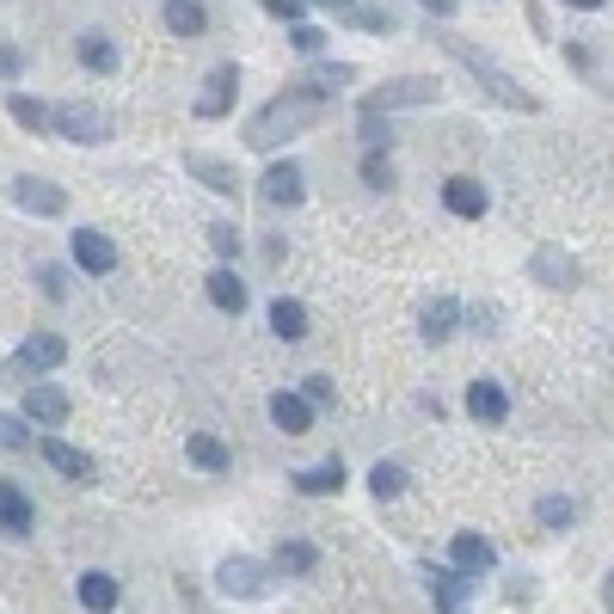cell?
Returning <instances> with one entry per match:
<instances>
[{
    "label": "cell",
    "instance_id": "6da1fadb",
    "mask_svg": "<svg viewBox=\"0 0 614 614\" xmlns=\"http://www.w3.org/2000/svg\"><path fill=\"white\" fill-rule=\"evenodd\" d=\"M320 111H326V99L320 92H307V87H283L271 99V105L252 117V129H246V141L259 154H271L276 141H289V136H302V129H314L320 123Z\"/></svg>",
    "mask_w": 614,
    "mask_h": 614
},
{
    "label": "cell",
    "instance_id": "7a4b0ae2",
    "mask_svg": "<svg viewBox=\"0 0 614 614\" xmlns=\"http://www.w3.org/2000/svg\"><path fill=\"white\" fill-rule=\"evenodd\" d=\"M443 49L461 61V68H467V75L479 80V87L491 92V99H498V105H510V111H541V99H535V92H522L516 80H510L504 68H498V61L486 56V49H474V44H467V37H443Z\"/></svg>",
    "mask_w": 614,
    "mask_h": 614
},
{
    "label": "cell",
    "instance_id": "3957f363",
    "mask_svg": "<svg viewBox=\"0 0 614 614\" xmlns=\"http://www.w3.org/2000/svg\"><path fill=\"white\" fill-rule=\"evenodd\" d=\"M215 590H221V596H240V602H259L264 590H271V578H264L259 559L234 553V559H221V566H215Z\"/></svg>",
    "mask_w": 614,
    "mask_h": 614
},
{
    "label": "cell",
    "instance_id": "277c9868",
    "mask_svg": "<svg viewBox=\"0 0 614 614\" xmlns=\"http://www.w3.org/2000/svg\"><path fill=\"white\" fill-rule=\"evenodd\" d=\"M430 99H436V80L406 75V80H387V87L368 92L363 111H368V117H387V111H399V105H430Z\"/></svg>",
    "mask_w": 614,
    "mask_h": 614
},
{
    "label": "cell",
    "instance_id": "5b68a950",
    "mask_svg": "<svg viewBox=\"0 0 614 614\" xmlns=\"http://www.w3.org/2000/svg\"><path fill=\"white\" fill-rule=\"evenodd\" d=\"M234 92H240V68L234 61H221V68H209V80H203V92H197V117H228V105H234Z\"/></svg>",
    "mask_w": 614,
    "mask_h": 614
},
{
    "label": "cell",
    "instance_id": "8992f818",
    "mask_svg": "<svg viewBox=\"0 0 614 614\" xmlns=\"http://www.w3.org/2000/svg\"><path fill=\"white\" fill-rule=\"evenodd\" d=\"M25 418L31 424H44V430L68 424V394H61L56 382H31L25 387Z\"/></svg>",
    "mask_w": 614,
    "mask_h": 614
},
{
    "label": "cell",
    "instance_id": "52a82bcc",
    "mask_svg": "<svg viewBox=\"0 0 614 614\" xmlns=\"http://www.w3.org/2000/svg\"><path fill=\"white\" fill-rule=\"evenodd\" d=\"M37 455H44L61 479H75V486H87V479H92V455H87V448H75V443H61V436H37Z\"/></svg>",
    "mask_w": 614,
    "mask_h": 614
},
{
    "label": "cell",
    "instance_id": "ba28073f",
    "mask_svg": "<svg viewBox=\"0 0 614 614\" xmlns=\"http://www.w3.org/2000/svg\"><path fill=\"white\" fill-rule=\"evenodd\" d=\"M75 264L87 276H111V271H117V246H111L99 228H80L75 234Z\"/></svg>",
    "mask_w": 614,
    "mask_h": 614
},
{
    "label": "cell",
    "instance_id": "9c48e42d",
    "mask_svg": "<svg viewBox=\"0 0 614 614\" xmlns=\"http://www.w3.org/2000/svg\"><path fill=\"white\" fill-rule=\"evenodd\" d=\"M56 136L61 141H105V117H99V111L92 105H56Z\"/></svg>",
    "mask_w": 614,
    "mask_h": 614
},
{
    "label": "cell",
    "instance_id": "30bf717a",
    "mask_svg": "<svg viewBox=\"0 0 614 614\" xmlns=\"http://www.w3.org/2000/svg\"><path fill=\"white\" fill-rule=\"evenodd\" d=\"M448 559H455V571L479 578V571H491V566H498V547H491L486 535H455V541H448Z\"/></svg>",
    "mask_w": 614,
    "mask_h": 614
},
{
    "label": "cell",
    "instance_id": "8fae6325",
    "mask_svg": "<svg viewBox=\"0 0 614 614\" xmlns=\"http://www.w3.org/2000/svg\"><path fill=\"white\" fill-rule=\"evenodd\" d=\"M259 197L276 203V209H283V203H302V167H295V160H276L259 179Z\"/></svg>",
    "mask_w": 614,
    "mask_h": 614
},
{
    "label": "cell",
    "instance_id": "7c38bea8",
    "mask_svg": "<svg viewBox=\"0 0 614 614\" xmlns=\"http://www.w3.org/2000/svg\"><path fill=\"white\" fill-rule=\"evenodd\" d=\"M31 522H37L31 498L13 486V479H0V535H31Z\"/></svg>",
    "mask_w": 614,
    "mask_h": 614
},
{
    "label": "cell",
    "instance_id": "4fadbf2b",
    "mask_svg": "<svg viewBox=\"0 0 614 614\" xmlns=\"http://www.w3.org/2000/svg\"><path fill=\"white\" fill-rule=\"evenodd\" d=\"M271 424L283 430V436H307V430H314V406H307L302 394H271Z\"/></svg>",
    "mask_w": 614,
    "mask_h": 614
},
{
    "label": "cell",
    "instance_id": "5bb4252c",
    "mask_svg": "<svg viewBox=\"0 0 614 614\" xmlns=\"http://www.w3.org/2000/svg\"><path fill=\"white\" fill-rule=\"evenodd\" d=\"M61 356H68V344H61L56 332H31L25 344H19V368H31V375H44V368H56Z\"/></svg>",
    "mask_w": 614,
    "mask_h": 614
},
{
    "label": "cell",
    "instance_id": "9a60e30c",
    "mask_svg": "<svg viewBox=\"0 0 614 614\" xmlns=\"http://www.w3.org/2000/svg\"><path fill=\"white\" fill-rule=\"evenodd\" d=\"M467 412H474L479 424H504V418H510V394L498 382H474V387H467Z\"/></svg>",
    "mask_w": 614,
    "mask_h": 614
},
{
    "label": "cell",
    "instance_id": "2e32d148",
    "mask_svg": "<svg viewBox=\"0 0 614 614\" xmlns=\"http://www.w3.org/2000/svg\"><path fill=\"white\" fill-rule=\"evenodd\" d=\"M184 172H197L209 191H221V197H234L240 191V172L228 167V160H215V154H184Z\"/></svg>",
    "mask_w": 614,
    "mask_h": 614
},
{
    "label": "cell",
    "instance_id": "e0dca14e",
    "mask_svg": "<svg viewBox=\"0 0 614 614\" xmlns=\"http://www.w3.org/2000/svg\"><path fill=\"white\" fill-rule=\"evenodd\" d=\"M528 271H535L547 289H571V283H578V264H571L559 246H541L535 259H528Z\"/></svg>",
    "mask_w": 614,
    "mask_h": 614
},
{
    "label": "cell",
    "instance_id": "ac0fdd59",
    "mask_svg": "<svg viewBox=\"0 0 614 614\" xmlns=\"http://www.w3.org/2000/svg\"><path fill=\"white\" fill-rule=\"evenodd\" d=\"M13 191H19V203H25L31 215H61L68 209V191H56L49 179H19Z\"/></svg>",
    "mask_w": 614,
    "mask_h": 614
},
{
    "label": "cell",
    "instance_id": "d6986e66",
    "mask_svg": "<svg viewBox=\"0 0 614 614\" xmlns=\"http://www.w3.org/2000/svg\"><path fill=\"white\" fill-rule=\"evenodd\" d=\"M443 203H448L455 215H467V221H479L491 197H486V184H479V179H448V184H443Z\"/></svg>",
    "mask_w": 614,
    "mask_h": 614
},
{
    "label": "cell",
    "instance_id": "ffe728a7",
    "mask_svg": "<svg viewBox=\"0 0 614 614\" xmlns=\"http://www.w3.org/2000/svg\"><path fill=\"white\" fill-rule=\"evenodd\" d=\"M430 578V590H436V602H443V614H461V602H467V571H455V566H430L424 571Z\"/></svg>",
    "mask_w": 614,
    "mask_h": 614
},
{
    "label": "cell",
    "instance_id": "44dd1931",
    "mask_svg": "<svg viewBox=\"0 0 614 614\" xmlns=\"http://www.w3.org/2000/svg\"><path fill=\"white\" fill-rule=\"evenodd\" d=\"M271 332L283 338V344H302V338H307V307L289 302V295H276V302H271Z\"/></svg>",
    "mask_w": 614,
    "mask_h": 614
},
{
    "label": "cell",
    "instance_id": "7402d4cb",
    "mask_svg": "<svg viewBox=\"0 0 614 614\" xmlns=\"http://www.w3.org/2000/svg\"><path fill=\"white\" fill-rule=\"evenodd\" d=\"M314 566H320V553H314V541H283V547H276V559H271V571H276V578H307Z\"/></svg>",
    "mask_w": 614,
    "mask_h": 614
},
{
    "label": "cell",
    "instance_id": "603a6c76",
    "mask_svg": "<svg viewBox=\"0 0 614 614\" xmlns=\"http://www.w3.org/2000/svg\"><path fill=\"white\" fill-rule=\"evenodd\" d=\"M167 31L172 37H203V31H209L203 0H167Z\"/></svg>",
    "mask_w": 614,
    "mask_h": 614
},
{
    "label": "cell",
    "instance_id": "cb8c5ba5",
    "mask_svg": "<svg viewBox=\"0 0 614 614\" xmlns=\"http://www.w3.org/2000/svg\"><path fill=\"white\" fill-rule=\"evenodd\" d=\"M338 486H344V467H338V455L320 461V467H302V474H295V491H302V498H326V491H338Z\"/></svg>",
    "mask_w": 614,
    "mask_h": 614
},
{
    "label": "cell",
    "instance_id": "d4e9b609",
    "mask_svg": "<svg viewBox=\"0 0 614 614\" xmlns=\"http://www.w3.org/2000/svg\"><path fill=\"white\" fill-rule=\"evenodd\" d=\"M80 609L111 614L117 609V578H111V571H87V578H80Z\"/></svg>",
    "mask_w": 614,
    "mask_h": 614
},
{
    "label": "cell",
    "instance_id": "484cf974",
    "mask_svg": "<svg viewBox=\"0 0 614 614\" xmlns=\"http://www.w3.org/2000/svg\"><path fill=\"white\" fill-rule=\"evenodd\" d=\"M455 320H461L455 295H436V302L424 307V338H430V344H443V338H455Z\"/></svg>",
    "mask_w": 614,
    "mask_h": 614
},
{
    "label": "cell",
    "instance_id": "4316f807",
    "mask_svg": "<svg viewBox=\"0 0 614 614\" xmlns=\"http://www.w3.org/2000/svg\"><path fill=\"white\" fill-rule=\"evenodd\" d=\"M184 448H191V461H197L203 474H228V448L215 443L209 430H191V436H184Z\"/></svg>",
    "mask_w": 614,
    "mask_h": 614
},
{
    "label": "cell",
    "instance_id": "83f0119b",
    "mask_svg": "<svg viewBox=\"0 0 614 614\" xmlns=\"http://www.w3.org/2000/svg\"><path fill=\"white\" fill-rule=\"evenodd\" d=\"M7 111H13V123H19V129H31V136H37V129H56V111L37 105V99H25V92H13Z\"/></svg>",
    "mask_w": 614,
    "mask_h": 614
},
{
    "label": "cell",
    "instance_id": "f1b7e54d",
    "mask_svg": "<svg viewBox=\"0 0 614 614\" xmlns=\"http://www.w3.org/2000/svg\"><path fill=\"white\" fill-rule=\"evenodd\" d=\"M209 302L221 307V314H240V307H246V283L234 271H209Z\"/></svg>",
    "mask_w": 614,
    "mask_h": 614
},
{
    "label": "cell",
    "instance_id": "f546056e",
    "mask_svg": "<svg viewBox=\"0 0 614 614\" xmlns=\"http://www.w3.org/2000/svg\"><path fill=\"white\" fill-rule=\"evenodd\" d=\"M368 491H375V498H399V491H406V467L375 461V467H368Z\"/></svg>",
    "mask_w": 614,
    "mask_h": 614
},
{
    "label": "cell",
    "instance_id": "4dcf8cb0",
    "mask_svg": "<svg viewBox=\"0 0 614 614\" xmlns=\"http://www.w3.org/2000/svg\"><path fill=\"white\" fill-rule=\"evenodd\" d=\"M535 516H541V528H571V522H578V504H571V498H541Z\"/></svg>",
    "mask_w": 614,
    "mask_h": 614
},
{
    "label": "cell",
    "instance_id": "1f68e13d",
    "mask_svg": "<svg viewBox=\"0 0 614 614\" xmlns=\"http://www.w3.org/2000/svg\"><path fill=\"white\" fill-rule=\"evenodd\" d=\"M80 61L99 68V75H111V68H117V49H111V37H80Z\"/></svg>",
    "mask_w": 614,
    "mask_h": 614
},
{
    "label": "cell",
    "instance_id": "d6a6232c",
    "mask_svg": "<svg viewBox=\"0 0 614 614\" xmlns=\"http://www.w3.org/2000/svg\"><path fill=\"white\" fill-rule=\"evenodd\" d=\"M344 80H351V68L338 61V68H307V80H302V87H307V92H320V99H332V92L344 87Z\"/></svg>",
    "mask_w": 614,
    "mask_h": 614
},
{
    "label": "cell",
    "instance_id": "836d02e7",
    "mask_svg": "<svg viewBox=\"0 0 614 614\" xmlns=\"http://www.w3.org/2000/svg\"><path fill=\"white\" fill-rule=\"evenodd\" d=\"M363 179L375 184V191H387V184H394V167H387V154H363Z\"/></svg>",
    "mask_w": 614,
    "mask_h": 614
},
{
    "label": "cell",
    "instance_id": "e575fe53",
    "mask_svg": "<svg viewBox=\"0 0 614 614\" xmlns=\"http://www.w3.org/2000/svg\"><path fill=\"white\" fill-rule=\"evenodd\" d=\"M351 25H363V31H394V13H387V7H356Z\"/></svg>",
    "mask_w": 614,
    "mask_h": 614
},
{
    "label": "cell",
    "instance_id": "d590c367",
    "mask_svg": "<svg viewBox=\"0 0 614 614\" xmlns=\"http://www.w3.org/2000/svg\"><path fill=\"white\" fill-rule=\"evenodd\" d=\"M209 246L221 252V259H228V252H240V228H228V221H215V228H209Z\"/></svg>",
    "mask_w": 614,
    "mask_h": 614
},
{
    "label": "cell",
    "instance_id": "8d00e7d4",
    "mask_svg": "<svg viewBox=\"0 0 614 614\" xmlns=\"http://www.w3.org/2000/svg\"><path fill=\"white\" fill-rule=\"evenodd\" d=\"M0 448H31L25 424H19V418H7V412H0Z\"/></svg>",
    "mask_w": 614,
    "mask_h": 614
},
{
    "label": "cell",
    "instance_id": "74e56055",
    "mask_svg": "<svg viewBox=\"0 0 614 614\" xmlns=\"http://www.w3.org/2000/svg\"><path fill=\"white\" fill-rule=\"evenodd\" d=\"M37 283H44L49 302H61V295H68V276H61V264H44V271H37Z\"/></svg>",
    "mask_w": 614,
    "mask_h": 614
},
{
    "label": "cell",
    "instance_id": "f35d334b",
    "mask_svg": "<svg viewBox=\"0 0 614 614\" xmlns=\"http://www.w3.org/2000/svg\"><path fill=\"white\" fill-rule=\"evenodd\" d=\"M302 399H307V406H326V399H332V382H326V375H307V382H302Z\"/></svg>",
    "mask_w": 614,
    "mask_h": 614
},
{
    "label": "cell",
    "instance_id": "ab89813d",
    "mask_svg": "<svg viewBox=\"0 0 614 614\" xmlns=\"http://www.w3.org/2000/svg\"><path fill=\"white\" fill-rule=\"evenodd\" d=\"M295 49H302V56H314V49L326 44V31H314V25H295V37H289Z\"/></svg>",
    "mask_w": 614,
    "mask_h": 614
},
{
    "label": "cell",
    "instance_id": "60d3db41",
    "mask_svg": "<svg viewBox=\"0 0 614 614\" xmlns=\"http://www.w3.org/2000/svg\"><path fill=\"white\" fill-rule=\"evenodd\" d=\"M264 13H276V19H302V0H259Z\"/></svg>",
    "mask_w": 614,
    "mask_h": 614
},
{
    "label": "cell",
    "instance_id": "b9f144b4",
    "mask_svg": "<svg viewBox=\"0 0 614 614\" xmlns=\"http://www.w3.org/2000/svg\"><path fill=\"white\" fill-rule=\"evenodd\" d=\"M19 68H25V56H19V49H13V44H0V75L13 80V75H19Z\"/></svg>",
    "mask_w": 614,
    "mask_h": 614
},
{
    "label": "cell",
    "instance_id": "7bdbcfd3",
    "mask_svg": "<svg viewBox=\"0 0 614 614\" xmlns=\"http://www.w3.org/2000/svg\"><path fill=\"white\" fill-rule=\"evenodd\" d=\"M314 7H326V13H338V19H356V0H314Z\"/></svg>",
    "mask_w": 614,
    "mask_h": 614
},
{
    "label": "cell",
    "instance_id": "ee69618b",
    "mask_svg": "<svg viewBox=\"0 0 614 614\" xmlns=\"http://www.w3.org/2000/svg\"><path fill=\"white\" fill-rule=\"evenodd\" d=\"M418 7H430L436 19H448V13H455V0H418Z\"/></svg>",
    "mask_w": 614,
    "mask_h": 614
},
{
    "label": "cell",
    "instance_id": "f6af8a7d",
    "mask_svg": "<svg viewBox=\"0 0 614 614\" xmlns=\"http://www.w3.org/2000/svg\"><path fill=\"white\" fill-rule=\"evenodd\" d=\"M602 609L614 614V571H609V578H602Z\"/></svg>",
    "mask_w": 614,
    "mask_h": 614
},
{
    "label": "cell",
    "instance_id": "bcb514c9",
    "mask_svg": "<svg viewBox=\"0 0 614 614\" xmlns=\"http://www.w3.org/2000/svg\"><path fill=\"white\" fill-rule=\"evenodd\" d=\"M566 7H602V0H566Z\"/></svg>",
    "mask_w": 614,
    "mask_h": 614
}]
</instances>
